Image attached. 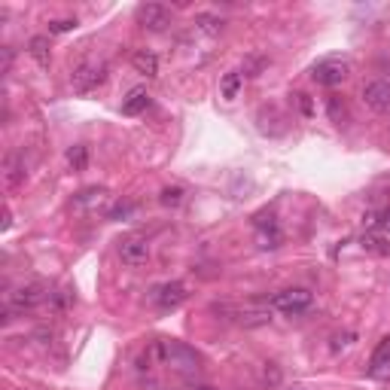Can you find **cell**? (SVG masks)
<instances>
[{
  "label": "cell",
  "instance_id": "6da1fadb",
  "mask_svg": "<svg viewBox=\"0 0 390 390\" xmlns=\"http://www.w3.org/2000/svg\"><path fill=\"white\" fill-rule=\"evenodd\" d=\"M153 357L159 360L162 366H171L180 375H189L198 369V354L193 347H186L183 342H155L153 345Z\"/></svg>",
  "mask_w": 390,
  "mask_h": 390
},
{
  "label": "cell",
  "instance_id": "7a4b0ae2",
  "mask_svg": "<svg viewBox=\"0 0 390 390\" xmlns=\"http://www.w3.org/2000/svg\"><path fill=\"white\" fill-rule=\"evenodd\" d=\"M347 74H351V61L345 58V55H329V58H321L314 67H311V80L317 83V86H342L347 80Z\"/></svg>",
  "mask_w": 390,
  "mask_h": 390
},
{
  "label": "cell",
  "instance_id": "3957f363",
  "mask_svg": "<svg viewBox=\"0 0 390 390\" xmlns=\"http://www.w3.org/2000/svg\"><path fill=\"white\" fill-rule=\"evenodd\" d=\"M49 299H52V293H49L46 283L43 281H34V283H25V287L12 290L10 299H6V305H10V308H16V311H31V308H37V305H43Z\"/></svg>",
  "mask_w": 390,
  "mask_h": 390
},
{
  "label": "cell",
  "instance_id": "277c9868",
  "mask_svg": "<svg viewBox=\"0 0 390 390\" xmlns=\"http://www.w3.org/2000/svg\"><path fill=\"white\" fill-rule=\"evenodd\" d=\"M104 80H107V67H104V65H91V61L80 65L74 74H70V86H74V91H80V95H89L91 89L104 86Z\"/></svg>",
  "mask_w": 390,
  "mask_h": 390
},
{
  "label": "cell",
  "instance_id": "5b68a950",
  "mask_svg": "<svg viewBox=\"0 0 390 390\" xmlns=\"http://www.w3.org/2000/svg\"><path fill=\"white\" fill-rule=\"evenodd\" d=\"M138 25L140 28H147V31H153V34H162L168 25H171V10L168 6H162V3H144V6H138Z\"/></svg>",
  "mask_w": 390,
  "mask_h": 390
},
{
  "label": "cell",
  "instance_id": "8992f818",
  "mask_svg": "<svg viewBox=\"0 0 390 390\" xmlns=\"http://www.w3.org/2000/svg\"><path fill=\"white\" fill-rule=\"evenodd\" d=\"M272 305L278 311H283V314H302V311L311 308V293H308V290H302V287L283 290V293H278L272 299Z\"/></svg>",
  "mask_w": 390,
  "mask_h": 390
},
{
  "label": "cell",
  "instance_id": "52a82bcc",
  "mask_svg": "<svg viewBox=\"0 0 390 390\" xmlns=\"http://www.w3.org/2000/svg\"><path fill=\"white\" fill-rule=\"evenodd\" d=\"M119 259H122L125 266H131V268L144 266V262L150 259V244H147V238H138V235L122 238L119 241Z\"/></svg>",
  "mask_w": 390,
  "mask_h": 390
},
{
  "label": "cell",
  "instance_id": "ba28073f",
  "mask_svg": "<svg viewBox=\"0 0 390 390\" xmlns=\"http://www.w3.org/2000/svg\"><path fill=\"white\" fill-rule=\"evenodd\" d=\"M186 287H183L180 281H168V283H159V287L153 290V302L159 305V308L171 311V308H180L183 302H186Z\"/></svg>",
  "mask_w": 390,
  "mask_h": 390
},
{
  "label": "cell",
  "instance_id": "9c48e42d",
  "mask_svg": "<svg viewBox=\"0 0 390 390\" xmlns=\"http://www.w3.org/2000/svg\"><path fill=\"white\" fill-rule=\"evenodd\" d=\"M363 101H366L372 110L387 113V110H390V83H387V80H372V83H366V86H363Z\"/></svg>",
  "mask_w": 390,
  "mask_h": 390
},
{
  "label": "cell",
  "instance_id": "30bf717a",
  "mask_svg": "<svg viewBox=\"0 0 390 390\" xmlns=\"http://www.w3.org/2000/svg\"><path fill=\"white\" fill-rule=\"evenodd\" d=\"M369 375L378 381L390 378V338H384V342L378 345V351L372 354V360H369Z\"/></svg>",
  "mask_w": 390,
  "mask_h": 390
},
{
  "label": "cell",
  "instance_id": "8fae6325",
  "mask_svg": "<svg viewBox=\"0 0 390 390\" xmlns=\"http://www.w3.org/2000/svg\"><path fill=\"white\" fill-rule=\"evenodd\" d=\"M131 65L140 76H147V80H155V76H159V58H155L150 49H138V52L131 55Z\"/></svg>",
  "mask_w": 390,
  "mask_h": 390
},
{
  "label": "cell",
  "instance_id": "7c38bea8",
  "mask_svg": "<svg viewBox=\"0 0 390 390\" xmlns=\"http://www.w3.org/2000/svg\"><path fill=\"white\" fill-rule=\"evenodd\" d=\"M241 89H244V74H241V70H229V74L219 80V95H223V101H235L241 95Z\"/></svg>",
  "mask_w": 390,
  "mask_h": 390
},
{
  "label": "cell",
  "instance_id": "4fadbf2b",
  "mask_svg": "<svg viewBox=\"0 0 390 390\" xmlns=\"http://www.w3.org/2000/svg\"><path fill=\"white\" fill-rule=\"evenodd\" d=\"M147 107H150V95H147V89H131L129 91V98L122 101V113L125 116H140Z\"/></svg>",
  "mask_w": 390,
  "mask_h": 390
},
{
  "label": "cell",
  "instance_id": "5bb4252c",
  "mask_svg": "<svg viewBox=\"0 0 390 390\" xmlns=\"http://www.w3.org/2000/svg\"><path fill=\"white\" fill-rule=\"evenodd\" d=\"M28 52L34 55V61H37L40 67H49V61H52V52H49V40L46 37H31Z\"/></svg>",
  "mask_w": 390,
  "mask_h": 390
},
{
  "label": "cell",
  "instance_id": "9a60e30c",
  "mask_svg": "<svg viewBox=\"0 0 390 390\" xmlns=\"http://www.w3.org/2000/svg\"><path fill=\"white\" fill-rule=\"evenodd\" d=\"M360 247L369 253H378V257H390V244H387V238H381V235H375V232H366L363 238H360Z\"/></svg>",
  "mask_w": 390,
  "mask_h": 390
},
{
  "label": "cell",
  "instance_id": "2e32d148",
  "mask_svg": "<svg viewBox=\"0 0 390 390\" xmlns=\"http://www.w3.org/2000/svg\"><path fill=\"white\" fill-rule=\"evenodd\" d=\"M195 28L202 34H208V37H219V34H223V19L208 16V12H198V16H195Z\"/></svg>",
  "mask_w": 390,
  "mask_h": 390
},
{
  "label": "cell",
  "instance_id": "e0dca14e",
  "mask_svg": "<svg viewBox=\"0 0 390 390\" xmlns=\"http://www.w3.org/2000/svg\"><path fill=\"white\" fill-rule=\"evenodd\" d=\"M257 229H259V235H257V244L262 247V250H274V247H278L281 244V232H278V226H268V229H266V226H257Z\"/></svg>",
  "mask_w": 390,
  "mask_h": 390
},
{
  "label": "cell",
  "instance_id": "ac0fdd59",
  "mask_svg": "<svg viewBox=\"0 0 390 390\" xmlns=\"http://www.w3.org/2000/svg\"><path fill=\"white\" fill-rule=\"evenodd\" d=\"M363 226H366V229L390 232V208H387V210H372V214H366V217H363Z\"/></svg>",
  "mask_w": 390,
  "mask_h": 390
},
{
  "label": "cell",
  "instance_id": "d6986e66",
  "mask_svg": "<svg viewBox=\"0 0 390 390\" xmlns=\"http://www.w3.org/2000/svg\"><path fill=\"white\" fill-rule=\"evenodd\" d=\"M266 67H268L266 55H247L244 65H241V74H244V80H247V76H259Z\"/></svg>",
  "mask_w": 390,
  "mask_h": 390
},
{
  "label": "cell",
  "instance_id": "ffe728a7",
  "mask_svg": "<svg viewBox=\"0 0 390 390\" xmlns=\"http://www.w3.org/2000/svg\"><path fill=\"white\" fill-rule=\"evenodd\" d=\"M67 165L74 168V171H86V165H89V150L86 147H70L67 150Z\"/></svg>",
  "mask_w": 390,
  "mask_h": 390
},
{
  "label": "cell",
  "instance_id": "44dd1931",
  "mask_svg": "<svg viewBox=\"0 0 390 390\" xmlns=\"http://www.w3.org/2000/svg\"><path fill=\"white\" fill-rule=\"evenodd\" d=\"M110 198L107 189H86V193H80L76 195V202L80 204H86V208H98V204H104Z\"/></svg>",
  "mask_w": 390,
  "mask_h": 390
},
{
  "label": "cell",
  "instance_id": "7402d4cb",
  "mask_svg": "<svg viewBox=\"0 0 390 390\" xmlns=\"http://www.w3.org/2000/svg\"><path fill=\"white\" fill-rule=\"evenodd\" d=\"M268 321H272V311H244L238 323L250 329V326H266Z\"/></svg>",
  "mask_w": 390,
  "mask_h": 390
},
{
  "label": "cell",
  "instance_id": "603a6c76",
  "mask_svg": "<svg viewBox=\"0 0 390 390\" xmlns=\"http://www.w3.org/2000/svg\"><path fill=\"white\" fill-rule=\"evenodd\" d=\"M49 302H52V308L61 314V311H67L70 305L76 302V296H74V290H58V293H52V299Z\"/></svg>",
  "mask_w": 390,
  "mask_h": 390
},
{
  "label": "cell",
  "instance_id": "cb8c5ba5",
  "mask_svg": "<svg viewBox=\"0 0 390 390\" xmlns=\"http://www.w3.org/2000/svg\"><path fill=\"white\" fill-rule=\"evenodd\" d=\"M159 202L165 204V208H177V204L183 202V189L180 186H165L162 189V195H159Z\"/></svg>",
  "mask_w": 390,
  "mask_h": 390
},
{
  "label": "cell",
  "instance_id": "d4e9b609",
  "mask_svg": "<svg viewBox=\"0 0 390 390\" xmlns=\"http://www.w3.org/2000/svg\"><path fill=\"white\" fill-rule=\"evenodd\" d=\"M76 31V19H55L49 22V34H70Z\"/></svg>",
  "mask_w": 390,
  "mask_h": 390
},
{
  "label": "cell",
  "instance_id": "484cf974",
  "mask_svg": "<svg viewBox=\"0 0 390 390\" xmlns=\"http://www.w3.org/2000/svg\"><path fill=\"white\" fill-rule=\"evenodd\" d=\"M326 107H329L332 122H342V119H345V104H338V98H336V95H332L329 101H326Z\"/></svg>",
  "mask_w": 390,
  "mask_h": 390
},
{
  "label": "cell",
  "instance_id": "4316f807",
  "mask_svg": "<svg viewBox=\"0 0 390 390\" xmlns=\"http://www.w3.org/2000/svg\"><path fill=\"white\" fill-rule=\"evenodd\" d=\"M354 338H357V336H354V332H345V336H336V345H332V351H338V347H347V345L354 342Z\"/></svg>",
  "mask_w": 390,
  "mask_h": 390
},
{
  "label": "cell",
  "instance_id": "83f0119b",
  "mask_svg": "<svg viewBox=\"0 0 390 390\" xmlns=\"http://www.w3.org/2000/svg\"><path fill=\"white\" fill-rule=\"evenodd\" d=\"M296 98H299V107H302L305 116H311V101H308V95H296Z\"/></svg>",
  "mask_w": 390,
  "mask_h": 390
},
{
  "label": "cell",
  "instance_id": "f1b7e54d",
  "mask_svg": "<svg viewBox=\"0 0 390 390\" xmlns=\"http://www.w3.org/2000/svg\"><path fill=\"white\" fill-rule=\"evenodd\" d=\"M125 214H131V208L125 204V208H116V210H110V219H119V217H125Z\"/></svg>",
  "mask_w": 390,
  "mask_h": 390
},
{
  "label": "cell",
  "instance_id": "f546056e",
  "mask_svg": "<svg viewBox=\"0 0 390 390\" xmlns=\"http://www.w3.org/2000/svg\"><path fill=\"white\" fill-rule=\"evenodd\" d=\"M12 65V49H3V70H10Z\"/></svg>",
  "mask_w": 390,
  "mask_h": 390
},
{
  "label": "cell",
  "instance_id": "4dcf8cb0",
  "mask_svg": "<svg viewBox=\"0 0 390 390\" xmlns=\"http://www.w3.org/2000/svg\"><path fill=\"white\" fill-rule=\"evenodd\" d=\"M10 226H12V214L6 210V214H3V229H10Z\"/></svg>",
  "mask_w": 390,
  "mask_h": 390
},
{
  "label": "cell",
  "instance_id": "1f68e13d",
  "mask_svg": "<svg viewBox=\"0 0 390 390\" xmlns=\"http://www.w3.org/2000/svg\"><path fill=\"white\" fill-rule=\"evenodd\" d=\"M193 390H214V387H208V384H202V387H193Z\"/></svg>",
  "mask_w": 390,
  "mask_h": 390
},
{
  "label": "cell",
  "instance_id": "d6a6232c",
  "mask_svg": "<svg viewBox=\"0 0 390 390\" xmlns=\"http://www.w3.org/2000/svg\"><path fill=\"white\" fill-rule=\"evenodd\" d=\"M293 390H305V387H293Z\"/></svg>",
  "mask_w": 390,
  "mask_h": 390
}]
</instances>
